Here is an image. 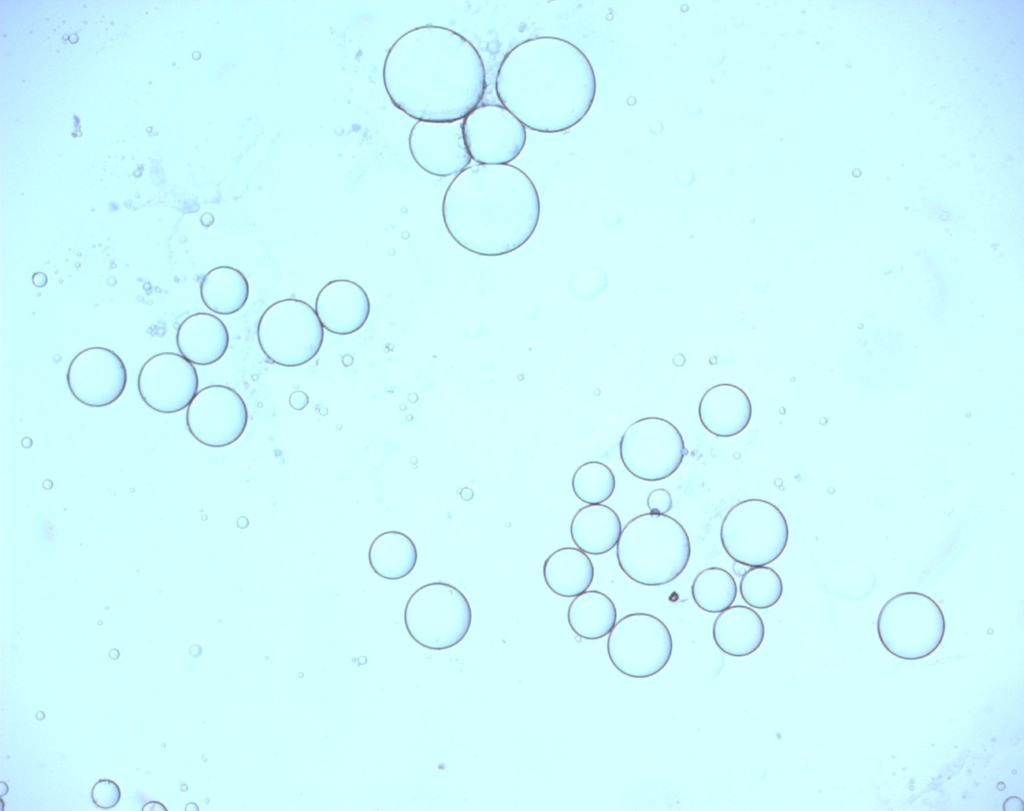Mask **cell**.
<instances>
[{
    "mask_svg": "<svg viewBox=\"0 0 1024 811\" xmlns=\"http://www.w3.org/2000/svg\"><path fill=\"white\" fill-rule=\"evenodd\" d=\"M672 497L668 490L657 488L647 497V506L651 513L666 514L672 508Z\"/></svg>",
    "mask_w": 1024,
    "mask_h": 811,
    "instance_id": "obj_29",
    "label": "cell"
},
{
    "mask_svg": "<svg viewBox=\"0 0 1024 811\" xmlns=\"http://www.w3.org/2000/svg\"><path fill=\"white\" fill-rule=\"evenodd\" d=\"M673 650L669 628L648 613H631L615 623L607 639L613 666L631 678H648L668 664Z\"/></svg>",
    "mask_w": 1024,
    "mask_h": 811,
    "instance_id": "obj_9",
    "label": "cell"
},
{
    "mask_svg": "<svg viewBox=\"0 0 1024 811\" xmlns=\"http://www.w3.org/2000/svg\"><path fill=\"white\" fill-rule=\"evenodd\" d=\"M67 384L72 395L89 407H105L117 401L127 384L122 359L104 347H90L70 362Z\"/></svg>",
    "mask_w": 1024,
    "mask_h": 811,
    "instance_id": "obj_14",
    "label": "cell"
},
{
    "mask_svg": "<svg viewBox=\"0 0 1024 811\" xmlns=\"http://www.w3.org/2000/svg\"><path fill=\"white\" fill-rule=\"evenodd\" d=\"M742 599L756 609L774 606L783 594V582L779 574L766 566L750 567L739 584Z\"/></svg>",
    "mask_w": 1024,
    "mask_h": 811,
    "instance_id": "obj_27",
    "label": "cell"
},
{
    "mask_svg": "<svg viewBox=\"0 0 1024 811\" xmlns=\"http://www.w3.org/2000/svg\"><path fill=\"white\" fill-rule=\"evenodd\" d=\"M543 577L553 593L565 598H574L585 592L592 584L594 565L589 556L579 548L563 547L546 558Z\"/></svg>",
    "mask_w": 1024,
    "mask_h": 811,
    "instance_id": "obj_21",
    "label": "cell"
},
{
    "mask_svg": "<svg viewBox=\"0 0 1024 811\" xmlns=\"http://www.w3.org/2000/svg\"><path fill=\"white\" fill-rule=\"evenodd\" d=\"M462 124L463 120L418 121L409 135V148L415 162L424 171L440 177L458 175L467 168L472 158Z\"/></svg>",
    "mask_w": 1024,
    "mask_h": 811,
    "instance_id": "obj_15",
    "label": "cell"
},
{
    "mask_svg": "<svg viewBox=\"0 0 1024 811\" xmlns=\"http://www.w3.org/2000/svg\"><path fill=\"white\" fill-rule=\"evenodd\" d=\"M257 338L265 356L280 366L297 367L319 352L324 327L313 307L303 300L286 298L271 304L261 315Z\"/></svg>",
    "mask_w": 1024,
    "mask_h": 811,
    "instance_id": "obj_8",
    "label": "cell"
},
{
    "mask_svg": "<svg viewBox=\"0 0 1024 811\" xmlns=\"http://www.w3.org/2000/svg\"><path fill=\"white\" fill-rule=\"evenodd\" d=\"M616 480L612 470L599 461L580 465L572 477L576 497L587 504H602L614 493Z\"/></svg>",
    "mask_w": 1024,
    "mask_h": 811,
    "instance_id": "obj_26",
    "label": "cell"
},
{
    "mask_svg": "<svg viewBox=\"0 0 1024 811\" xmlns=\"http://www.w3.org/2000/svg\"><path fill=\"white\" fill-rule=\"evenodd\" d=\"M621 531L618 514L604 504H588L580 508L570 524V535L576 547L591 555L611 551L617 545Z\"/></svg>",
    "mask_w": 1024,
    "mask_h": 811,
    "instance_id": "obj_20",
    "label": "cell"
},
{
    "mask_svg": "<svg viewBox=\"0 0 1024 811\" xmlns=\"http://www.w3.org/2000/svg\"><path fill=\"white\" fill-rule=\"evenodd\" d=\"M691 544L684 527L667 514L644 513L622 528L616 545L621 570L634 582L660 586L686 568Z\"/></svg>",
    "mask_w": 1024,
    "mask_h": 811,
    "instance_id": "obj_4",
    "label": "cell"
},
{
    "mask_svg": "<svg viewBox=\"0 0 1024 811\" xmlns=\"http://www.w3.org/2000/svg\"><path fill=\"white\" fill-rule=\"evenodd\" d=\"M384 83L393 104L410 117L454 122L479 106L486 72L468 39L446 27L425 25L393 44L385 60Z\"/></svg>",
    "mask_w": 1024,
    "mask_h": 811,
    "instance_id": "obj_1",
    "label": "cell"
},
{
    "mask_svg": "<svg viewBox=\"0 0 1024 811\" xmlns=\"http://www.w3.org/2000/svg\"><path fill=\"white\" fill-rule=\"evenodd\" d=\"M444 224L462 247L480 255H502L522 246L540 215L537 189L510 164H474L445 191Z\"/></svg>",
    "mask_w": 1024,
    "mask_h": 811,
    "instance_id": "obj_3",
    "label": "cell"
},
{
    "mask_svg": "<svg viewBox=\"0 0 1024 811\" xmlns=\"http://www.w3.org/2000/svg\"><path fill=\"white\" fill-rule=\"evenodd\" d=\"M199 385L195 366L181 354L163 352L149 358L138 375V392L153 410L172 414L188 407Z\"/></svg>",
    "mask_w": 1024,
    "mask_h": 811,
    "instance_id": "obj_13",
    "label": "cell"
},
{
    "mask_svg": "<svg viewBox=\"0 0 1024 811\" xmlns=\"http://www.w3.org/2000/svg\"><path fill=\"white\" fill-rule=\"evenodd\" d=\"M691 594L700 609L709 613H720L734 603L737 584L727 570L710 567L696 575L691 585Z\"/></svg>",
    "mask_w": 1024,
    "mask_h": 811,
    "instance_id": "obj_25",
    "label": "cell"
},
{
    "mask_svg": "<svg viewBox=\"0 0 1024 811\" xmlns=\"http://www.w3.org/2000/svg\"><path fill=\"white\" fill-rule=\"evenodd\" d=\"M945 617L928 595L903 592L890 598L877 618V633L884 648L904 660L931 655L945 635Z\"/></svg>",
    "mask_w": 1024,
    "mask_h": 811,
    "instance_id": "obj_5",
    "label": "cell"
},
{
    "mask_svg": "<svg viewBox=\"0 0 1024 811\" xmlns=\"http://www.w3.org/2000/svg\"><path fill=\"white\" fill-rule=\"evenodd\" d=\"M712 634L722 652L733 657H745L761 646L765 625L754 609L735 605L719 613L713 623Z\"/></svg>",
    "mask_w": 1024,
    "mask_h": 811,
    "instance_id": "obj_19",
    "label": "cell"
},
{
    "mask_svg": "<svg viewBox=\"0 0 1024 811\" xmlns=\"http://www.w3.org/2000/svg\"><path fill=\"white\" fill-rule=\"evenodd\" d=\"M248 423L243 398L225 385H210L197 392L186 412L190 434L201 444L221 448L236 442Z\"/></svg>",
    "mask_w": 1024,
    "mask_h": 811,
    "instance_id": "obj_11",
    "label": "cell"
},
{
    "mask_svg": "<svg viewBox=\"0 0 1024 811\" xmlns=\"http://www.w3.org/2000/svg\"><path fill=\"white\" fill-rule=\"evenodd\" d=\"M698 415L703 427L711 434L732 437L748 426L752 404L742 388L729 383L717 384L703 394Z\"/></svg>",
    "mask_w": 1024,
    "mask_h": 811,
    "instance_id": "obj_17",
    "label": "cell"
},
{
    "mask_svg": "<svg viewBox=\"0 0 1024 811\" xmlns=\"http://www.w3.org/2000/svg\"><path fill=\"white\" fill-rule=\"evenodd\" d=\"M749 568H748V566H746L744 564H741L739 562H736V561H735V564L733 565V571H734V573L738 577L742 576Z\"/></svg>",
    "mask_w": 1024,
    "mask_h": 811,
    "instance_id": "obj_31",
    "label": "cell"
},
{
    "mask_svg": "<svg viewBox=\"0 0 1024 811\" xmlns=\"http://www.w3.org/2000/svg\"><path fill=\"white\" fill-rule=\"evenodd\" d=\"M568 624L580 638L597 640L607 636L617 620L612 599L597 590H586L574 597L567 611Z\"/></svg>",
    "mask_w": 1024,
    "mask_h": 811,
    "instance_id": "obj_22",
    "label": "cell"
},
{
    "mask_svg": "<svg viewBox=\"0 0 1024 811\" xmlns=\"http://www.w3.org/2000/svg\"><path fill=\"white\" fill-rule=\"evenodd\" d=\"M309 403L308 395L301 391H294L289 397V404L295 410H303Z\"/></svg>",
    "mask_w": 1024,
    "mask_h": 811,
    "instance_id": "obj_30",
    "label": "cell"
},
{
    "mask_svg": "<svg viewBox=\"0 0 1024 811\" xmlns=\"http://www.w3.org/2000/svg\"><path fill=\"white\" fill-rule=\"evenodd\" d=\"M789 527L782 511L772 502L747 499L738 502L724 516L720 540L734 561L748 567L766 566L785 550Z\"/></svg>",
    "mask_w": 1024,
    "mask_h": 811,
    "instance_id": "obj_6",
    "label": "cell"
},
{
    "mask_svg": "<svg viewBox=\"0 0 1024 811\" xmlns=\"http://www.w3.org/2000/svg\"><path fill=\"white\" fill-rule=\"evenodd\" d=\"M368 560L372 570L387 580H399L416 566L418 552L413 540L400 531L379 534L370 544Z\"/></svg>",
    "mask_w": 1024,
    "mask_h": 811,
    "instance_id": "obj_23",
    "label": "cell"
},
{
    "mask_svg": "<svg viewBox=\"0 0 1024 811\" xmlns=\"http://www.w3.org/2000/svg\"><path fill=\"white\" fill-rule=\"evenodd\" d=\"M502 106L525 127L563 132L589 112L596 77L585 53L558 37L527 39L502 59L495 79Z\"/></svg>",
    "mask_w": 1024,
    "mask_h": 811,
    "instance_id": "obj_2",
    "label": "cell"
},
{
    "mask_svg": "<svg viewBox=\"0 0 1024 811\" xmlns=\"http://www.w3.org/2000/svg\"><path fill=\"white\" fill-rule=\"evenodd\" d=\"M176 343L180 354L193 364L210 365L219 361L229 345V333L223 321L210 313H195L179 326Z\"/></svg>",
    "mask_w": 1024,
    "mask_h": 811,
    "instance_id": "obj_18",
    "label": "cell"
},
{
    "mask_svg": "<svg viewBox=\"0 0 1024 811\" xmlns=\"http://www.w3.org/2000/svg\"><path fill=\"white\" fill-rule=\"evenodd\" d=\"M462 126L468 152L478 164H508L526 143L525 126L502 105H479Z\"/></svg>",
    "mask_w": 1024,
    "mask_h": 811,
    "instance_id": "obj_12",
    "label": "cell"
},
{
    "mask_svg": "<svg viewBox=\"0 0 1024 811\" xmlns=\"http://www.w3.org/2000/svg\"><path fill=\"white\" fill-rule=\"evenodd\" d=\"M620 458L636 478L660 481L680 467L686 450L682 434L670 421L645 417L630 424L619 443Z\"/></svg>",
    "mask_w": 1024,
    "mask_h": 811,
    "instance_id": "obj_10",
    "label": "cell"
},
{
    "mask_svg": "<svg viewBox=\"0 0 1024 811\" xmlns=\"http://www.w3.org/2000/svg\"><path fill=\"white\" fill-rule=\"evenodd\" d=\"M404 622L411 638L431 650H445L459 644L472 623V610L466 596L455 586L432 582L409 597Z\"/></svg>",
    "mask_w": 1024,
    "mask_h": 811,
    "instance_id": "obj_7",
    "label": "cell"
},
{
    "mask_svg": "<svg viewBox=\"0 0 1024 811\" xmlns=\"http://www.w3.org/2000/svg\"><path fill=\"white\" fill-rule=\"evenodd\" d=\"M315 311L327 331L349 335L366 323L370 314V301L359 284L337 279L328 282L319 291Z\"/></svg>",
    "mask_w": 1024,
    "mask_h": 811,
    "instance_id": "obj_16",
    "label": "cell"
},
{
    "mask_svg": "<svg viewBox=\"0 0 1024 811\" xmlns=\"http://www.w3.org/2000/svg\"><path fill=\"white\" fill-rule=\"evenodd\" d=\"M205 306L220 315L241 310L249 297V284L244 274L231 266H218L207 272L200 284Z\"/></svg>",
    "mask_w": 1024,
    "mask_h": 811,
    "instance_id": "obj_24",
    "label": "cell"
},
{
    "mask_svg": "<svg viewBox=\"0 0 1024 811\" xmlns=\"http://www.w3.org/2000/svg\"><path fill=\"white\" fill-rule=\"evenodd\" d=\"M93 803L102 809H110L118 804L121 798L119 786L112 780L101 779L95 783L91 791Z\"/></svg>",
    "mask_w": 1024,
    "mask_h": 811,
    "instance_id": "obj_28",
    "label": "cell"
}]
</instances>
